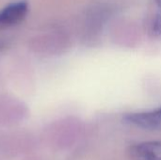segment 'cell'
Wrapping results in <instances>:
<instances>
[{"mask_svg": "<svg viewBox=\"0 0 161 160\" xmlns=\"http://www.w3.org/2000/svg\"><path fill=\"white\" fill-rule=\"evenodd\" d=\"M124 120L125 123L144 130H160L161 107L153 110L126 114Z\"/></svg>", "mask_w": 161, "mask_h": 160, "instance_id": "cell-1", "label": "cell"}, {"mask_svg": "<svg viewBox=\"0 0 161 160\" xmlns=\"http://www.w3.org/2000/svg\"><path fill=\"white\" fill-rule=\"evenodd\" d=\"M28 12V4L21 0L8 4L0 9V29L9 27L21 23Z\"/></svg>", "mask_w": 161, "mask_h": 160, "instance_id": "cell-2", "label": "cell"}, {"mask_svg": "<svg viewBox=\"0 0 161 160\" xmlns=\"http://www.w3.org/2000/svg\"><path fill=\"white\" fill-rule=\"evenodd\" d=\"M130 160H161V141H144L128 150Z\"/></svg>", "mask_w": 161, "mask_h": 160, "instance_id": "cell-3", "label": "cell"}, {"mask_svg": "<svg viewBox=\"0 0 161 160\" xmlns=\"http://www.w3.org/2000/svg\"><path fill=\"white\" fill-rule=\"evenodd\" d=\"M153 27L156 33L161 37V13L157 15V17L155 18L154 23H153Z\"/></svg>", "mask_w": 161, "mask_h": 160, "instance_id": "cell-4", "label": "cell"}, {"mask_svg": "<svg viewBox=\"0 0 161 160\" xmlns=\"http://www.w3.org/2000/svg\"><path fill=\"white\" fill-rule=\"evenodd\" d=\"M155 1L157 2V4L161 8V0H155Z\"/></svg>", "mask_w": 161, "mask_h": 160, "instance_id": "cell-5", "label": "cell"}]
</instances>
